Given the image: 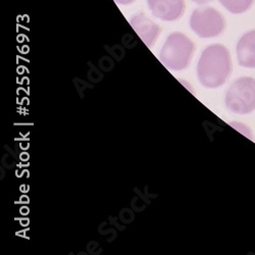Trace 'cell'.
Listing matches in <instances>:
<instances>
[{"mask_svg":"<svg viewBox=\"0 0 255 255\" xmlns=\"http://www.w3.org/2000/svg\"><path fill=\"white\" fill-rule=\"evenodd\" d=\"M232 71L231 55L222 44L204 49L197 66V76L205 88H218L226 83Z\"/></svg>","mask_w":255,"mask_h":255,"instance_id":"cell-1","label":"cell"},{"mask_svg":"<svg viewBox=\"0 0 255 255\" xmlns=\"http://www.w3.org/2000/svg\"><path fill=\"white\" fill-rule=\"evenodd\" d=\"M193 1L198 3V4H205V3L209 2V1H211V0H193Z\"/></svg>","mask_w":255,"mask_h":255,"instance_id":"cell-10","label":"cell"},{"mask_svg":"<svg viewBox=\"0 0 255 255\" xmlns=\"http://www.w3.org/2000/svg\"><path fill=\"white\" fill-rule=\"evenodd\" d=\"M148 5L154 16L162 20H175L185 10L184 0H148Z\"/></svg>","mask_w":255,"mask_h":255,"instance_id":"cell-5","label":"cell"},{"mask_svg":"<svg viewBox=\"0 0 255 255\" xmlns=\"http://www.w3.org/2000/svg\"><path fill=\"white\" fill-rule=\"evenodd\" d=\"M220 2L230 12L238 14L247 11L254 3V0H220Z\"/></svg>","mask_w":255,"mask_h":255,"instance_id":"cell-8","label":"cell"},{"mask_svg":"<svg viewBox=\"0 0 255 255\" xmlns=\"http://www.w3.org/2000/svg\"><path fill=\"white\" fill-rule=\"evenodd\" d=\"M240 66L255 69V30L244 34L237 44Z\"/></svg>","mask_w":255,"mask_h":255,"instance_id":"cell-7","label":"cell"},{"mask_svg":"<svg viewBox=\"0 0 255 255\" xmlns=\"http://www.w3.org/2000/svg\"><path fill=\"white\" fill-rule=\"evenodd\" d=\"M194 43L182 33H173L167 37L159 57L167 69L182 71L186 69L192 57Z\"/></svg>","mask_w":255,"mask_h":255,"instance_id":"cell-2","label":"cell"},{"mask_svg":"<svg viewBox=\"0 0 255 255\" xmlns=\"http://www.w3.org/2000/svg\"><path fill=\"white\" fill-rule=\"evenodd\" d=\"M130 23L144 43L151 47L160 33V28L143 14L135 15Z\"/></svg>","mask_w":255,"mask_h":255,"instance_id":"cell-6","label":"cell"},{"mask_svg":"<svg viewBox=\"0 0 255 255\" xmlns=\"http://www.w3.org/2000/svg\"><path fill=\"white\" fill-rule=\"evenodd\" d=\"M115 1L120 4H129V3H132L133 1H135V0H115Z\"/></svg>","mask_w":255,"mask_h":255,"instance_id":"cell-9","label":"cell"},{"mask_svg":"<svg viewBox=\"0 0 255 255\" xmlns=\"http://www.w3.org/2000/svg\"><path fill=\"white\" fill-rule=\"evenodd\" d=\"M190 27L199 37L211 38L223 33L226 22L220 11L212 7H201L193 11Z\"/></svg>","mask_w":255,"mask_h":255,"instance_id":"cell-4","label":"cell"},{"mask_svg":"<svg viewBox=\"0 0 255 255\" xmlns=\"http://www.w3.org/2000/svg\"><path fill=\"white\" fill-rule=\"evenodd\" d=\"M226 105L238 115H247L255 110V79L243 77L232 84L226 95Z\"/></svg>","mask_w":255,"mask_h":255,"instance_id":"cell-3","label":"cell"}]
</instances>
